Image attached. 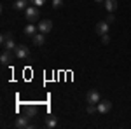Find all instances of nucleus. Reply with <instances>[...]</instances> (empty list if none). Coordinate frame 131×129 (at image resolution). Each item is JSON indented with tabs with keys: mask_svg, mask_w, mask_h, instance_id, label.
Listing matches in <instances>:
<instances>
[{
	"mask_svg": "<svg viewBox=\"0 0 131 129\" xmlns=\"http://www.w3.org/2000/svg\"><path fill=\"white\" fill-rule=\"evenodd\" d=\"M25 16H26V19L30 21V23H35V21L40 19V10L35 5H30V7L25 9Z\"/></svg>",
	"mask_w": 131,
	"mask_h": 129,
	"instance_id": "1",
	"label": "nucleus"
},
{
	"mask_svg": "<svg viewBox=\"0 0 131 129\" xmlns=\"http://www.w3.org/2000/svg\"><path fill=\"white\" fill-rule=\"evenodd\" d=\"M0 42H2V47H4V49H9V51L16 49V44H14V40H12V35L7 33V31H5V33H2Z\"/></svg>",
	"mask_w": 131,
	"mask_h": 129,
	"instance_id": "2",
	"label": "nucleus"
},
{
	"mask_svg": "<svg viewBox=\"0 0 131 129\" xmlns=\"http://www.w3.org/2000/svg\"><path fill=\"white\" fill-rule=\"evenodd\" d=\"M86 101H88V103H93V105H98V103H100V92H98L96 89L88 91V94H86Z\"/></svg>",
	"mask_w": 131,
	"mask_h": 129,
	"instance_id": "3",
	"label": "nucleus"
},
{
	"mask_svg": "<svg viewBox=\"0 0 131 129\" xmlns=\"http://www.w3.org/2000/svg\"><path fill=\"white\" fill-rule=\"evenodd\" d=\"M14 54H16V58L25 60V58H28V56H30V51H28V47H26V45H16Z\"/></svg>",
	"mask_w": 131,
	"mask_h": 129,
	"instance_id": "4",
	"label": "nucleus"
},
{
	"mask_svg": "<svg viewBox=\"0 0 131 129\" xmlns=\"http://www.w3.org/2000/svg\"><path fill=\"white\" fill-rule=\"evenodd\" d=\"M52 30V21L51 19H42V21H39V31L40 33H49V31Z\"/></svg>",
	"mask_w": 131,
	"mask_h": 129,
	"instance_id": "5",
	"label": "nucleus"
},
{
	"mask_svg": "<svg viewBox=\"0 0 131 129\" xmlns=\"http://www.w3.org/2000/svg\"><path fill=\"white\" fill-rule=\"evenodd\" d=\"M96 108H98L100 113H108L110 108H112V103L108 101V99H103V101H100V103L96 105Z\"/></svg>",
	"mask_w": 131,
	"mask_h": 129,
	"instance_id": "6",
	"label": "nucleus"
},
{
	"mask_svg": "<svg viewBox=\"0 0 131 129\" xmlns=\"http://www.w3.org/2000/svg\"><path fill=\"white\" fill-rule=\"evenodd\" d=\"M30 124H28V117L26 115H21V117H16V120H14V127L18 129H25L28 127Z\"/></svg>",
	"mask_w": 131,
	"mask_h": 129,
	"instance_id": "7",
	"label": "nucleus"
},
{
	"mask_svg": "<svg viewBox=\"0 0 131 129\" xmlns=\"http://www.w3.org/2000/svg\"><path fill=\"white\" fill-rule=\"evenodd\" d=\"M96 33H98V35L108 33V23H107V21H98V23H96Z\"/></svg>",
	"mask_w": 131,
	"mask_h": 129,
	"instance_id": "8",
	"label": "nucleus"
},
{
	"mask_svg": "<svg viewBox=\"0 0 131 129\" xmlns=\"http://www.w3.org/2000/svg\"><path fill=\"white\" fill-rule=\"evenodd\" d=\"M0 61H2V65H4V66H7L10 61H12V54H10L9 49H4V52L0 54Z\"/></svg>",
	"mask_w": 131,
	"mask_h": 129,
	"instance_id": "9",
	"label": "nucleus"
},
{
	"mask_svg": "<svg viewBox=\"0 0 131 129\" xmlns=\"http://www.w3.org/2000/svg\"><path fill=\"white\" fill-rule=\"evenodd\" d=\"M44 44H46V35H44V33L39 31L37 35H33V45H35V47H42Z\"/></svg>",
	"mask_w": 131,
	"mask_h": 129,
	"instance_id": "10",
	"label": "nucleus"
},
{
	"mask_svg": "<svg viewBox=\"0 0 131 129\" xmlns=\"http://www.w3.org/2000/svg\"><path fill=\"white\" fill-rule=\"evenodd\" d=\"M37 31H39V26H35L33 23H30V25L25 26V35H26V37H33V35H37Z\"/></svg>",
	"mask_w": 131,
	"mask_h": 129,
	"instance_id": "11",
	"label": "nucleus"
},
{
	"mask_svg": "<svg viewBox=\"0 0 131 129\" xmlns=\"http://www.w3.org/2000/svg\"><path fill=\"white\" fill-rule=\"evenodd\" d=\"M117 0H105V9L107 12H114V10H117Z\"/></svg>",
	"mask_w": 131,
	"mask_h": 129,
	"instance_id": "12",
	"label": "nucleus"
},
{
	"mask_svg": "<svg viewBox=\"0 0 131 129\" xmlns=\"http://www.w3.org/2000/svg\"><path fill=\"white\" fill-rule=\"evenodd\" d=\"M25 115H26L28 119H33V117L37 115V108H35L33 105H26V107H25Z\"/></svg>",
	"mask_w": 131,
	"mask_h": 129,
	"instance_id": "13",
	"label": "nucleus"
},
{
	"mask_svg": "<svg viewBox=\"0 0 131 129\" xmlns=\"http://www.w3.org/2000/svg\"><path fill=\"white\" fill-rule=\"evenodd\" d=\"M28 2H30V0H16V2L12 4V9H16V10L25 9V7L28 5Z\"/></svg>",
	"mask_w": 131,
	"mask_h": 129,
	"instance_id": "14",
	"label": "nucleus"
},
{
	"mask_svg": "<svg viewBox=\"0 0 131 129\" xmlns=\"http://www.w3.org/2000/svg\"><path fill=\"white\" fill-rule=\"evenodd\" d=\"M46 126H47V127H56V126H58V119H56L54 115H49V117L46 119Z\"/></svg>",
	"mask_w": 131,
	"mask_h": 129,
	"instance_id": "15",
	"label": "nucleus"
},
{
	"mask_svg": "<svg viewBox=\"0 0 131 129\" xmlns=\"http://www.w3.org/2000/svg\"><path fill=\"white\" fill-rule=\"evenodd\" d=\"M86 112H88V113H94V112H98V108H96V105L88 103V108H86Z\"/></svg>",
	"mask_w": 131,
	"mask_h": 129,
	"instance_id": "16",
	"label": "nucleus"
},
{
	"mask_svg": "<svg viewBox=\"0 0 131 129\" xmlns=\"http://www.w3.org/2000/svg\"><path fill=\"white\" fill-rule=\"evenodd\" d=\"M52 7L54 9H61L63 7V0H52Z\"/></svg>",
	"mask_w": 131,
	"mask_h": 129,
	"instance_id": "17",
	"label": "nucleus"
},
{
	"mask_svg": "<svg viewBox=\"0 0 131 129\" xmlns=\"http://www.w3.org/2000/svg\"><path fill=\"white\" fill-rule=\"evenodd\" d=\"M108 42H110V37H108V33H105V35H101V44H103V45H107Z\"/></svg>",
	"mask_w": 131,
	"mask_h": 129,
	"instance_id": "18",
	"label": "nucleus"
},
{
	"mask_svg": "<svg viewBox=\"0 0 131 129\" xmlns=\"http://www.w3.org/2000/svg\"><path fill=\"white\" fill-rule=\"evenodd\" d=\"M30 4L31 5H39V7H40V5L46 4V0H30Z\"/></svg>",
	"mask_w": 131,
	"mask_h": 129,
	"instance_id": "19",
	"label": "nucleus"
},
{
	"mask_svg": "<svg viewBox=\"0 0 131 129\" xmlns=\"http://www.w3.org/2000/svg\"><path fill=\"white\" fill-rule=\"evenodd\" d=\"M114 21H115V16H114L112 12H108V16H107V23L110 25V23H114Z\"/></svg>",
	"mask_w": 131,
	"mask_h": 129,
	"instance_id": "20",
	"label": "nucleus"
},
{
	"mask_svg": "<svg viewBox=\"0 0 131 129\" xmlns=\"http://www.w3.org/2000/svg\"><path fill=\"white\" fill-rule=\"evenodd\" d=\"M94 2H105V0H94Z\"/></svg>",
	"mask_w": 131,
	"mask_h": 129,
	"instance_id": "21",
	"label": "nucleus"
}]
</instances>
